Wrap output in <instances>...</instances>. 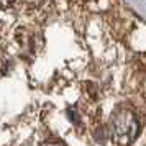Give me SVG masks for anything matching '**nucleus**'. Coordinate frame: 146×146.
Returning <instances> with one entry per match:
<instances>
[{"label":"nucleus","instance_id":"1","mask_svg":"<svg viewBox=\"0 0 146 146\" xmlns=\"http://www.w3.org/2000/svg\"><path fill=\"white\" fill-rule=\"evenodd\" d=\"M139 133V121L130 108H120L112 117V138L117 146H130Z\"/></svg>","mask_w":146,"mask_h":146},{"label":"nucleus","instance_id":"3","mask_svg":"<svg viewBox=\"0 0 146 146\" xmlns=\"http://www.w3.org/2000/svg\"><path fill=\"white\" fill-rule=\"evenodd\" d=\"M13 0H0V7H8Z\"/></svg>","mask_w":146,"mask_h":146},{"label":"nucleus","instance_id":"2","mask_svg":"<svg viewBox=\"0 0 146 146\" xmlns=\"http://www.w3.org/2000/svg\"><path fill=\"white\" fill-rule=\"evenodd\" d=\"M41 146H62L61 143H56V141H46V143H43Z\"/></svg>","mask_w":146,"mask_h":146}]
</instances>
